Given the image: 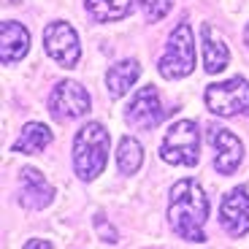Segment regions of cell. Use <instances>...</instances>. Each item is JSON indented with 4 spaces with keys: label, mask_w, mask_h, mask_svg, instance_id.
I'll list each match as a JSON object with an SVG mask.
<instances>
[{
    "label": "cell",
    "mask_w": 249,
    "mask_h": 249,
    "mask_svg": "<svg viewBox=\"0 0 249 249\" xmlns=\"http://www.w3.org/2000/svg\"><path fill=\"white\" fill-rule=\"evenodd\" d=\"M138 3H141V11L149 22H160L174 6V0H138Z\"/></svg>",
    "instance_id": "obj_18"
},
{
    "label": "cell",
    "mask_w": 249,
    "mask_h": 249,
    "mask_svg": "<svg viewBox=\"0 0 249 249\" xmlns=\"http://www.w3.org/2000/svg\"><path fill=\"white\" fill-rule=\"evenodd\" d=\"M141 160H143V152H141V143L136 138L124 136L122 143H119V155H117V162H119V171L124 176H133L138 168H141Z\"/></svg>",
    "instance_id": "obj_17"
},
{
    "label": "cell",
    "mask_w": 249,
    "mask_h": 249,
    "mask_svg": "<svg viewBox=\"0 0 249 249\" xmlns=\"http://www.w3.org/2000/svg\"><path fill=\"white\" fill-rule=\"evenodd\" d=\"M138 76H141V68H138L136 60H122V62H117L114 68H108L106 87H108V92H111V98L127 95V89L138 81Z\"/></svg>",
    "instance_id": "obj_14"
},
{
    "label": "cell",
    "mask_w": 249,
    "mask_h": 249,
    "mask_svg": "<svg viewBox=\"0 0 249 249\" xmlns=\"http://www.w3.org/2000/svg\"><path fill=\"white\" fill-rule=\"evenodd\" d=\"M206 106L217 117H249V81L241 76H233L228 81H219L206 87Z\"/></svg>",
    "instance_id": "obj_4"
},
{
    "label": "cell",
    "mask_w": 249,
    "mask_h": 249,
    "mask_svg": "<svg viewBox=\"0 0 249 249\" xmlns=\"http://www.w3.org/2000/svg\"><path fill=\"white\" fill-rule=\"evenodd\" d=\"M244 38H247V46H249V25H247V36H244Z\"/></svg>",
    "instance_id": "obj_21"
},
{
    "label": "cell",
    "mask_w": 249,
    "mask_h": 249,
    "mask_svg": "<svg viewBox=\"0 0 249 249\" xmlns=\"http://www.w3.org/2000/svg\"><path fill=\"white\" fill-rule=\"evenodd\" d=\"M165 111H162V103H160V95L157 89L152 87H141L136 95H133L130 106H127V122L138 130H152L162 122Z\"/></svg>",
    "instance_id": "obj_8"
},
{
    "label": "cell",
    "mask_w": 249,
    "mask_h": 249,
    "mask_svg": "<svg viewBox=\"0 0 249 249\" xmlns=\"http://www.w3.org/2000/svg\"><path fill=\"white\" fill-rule=\"evenodd\" d=\"M52 143V130L41 122H30L22 127V136L14 141V152L19 155H41Z\"/></svg>",
    "instance_id": "obj_15"
},
{
    "label": "cell",
    "mask_w": 249,
    "mask_h": 249,
    "mask_svg": "<svg viewBox=\"0 0 249 249\" xmlns=\"http://www.w3.org/2000/svg\"><path fill=\"white\" fill-rule=\"evenodd\" d=\"M44 49L46 54L54 62L65 65V68H73L81 57V46L79 38H76V30L68 25V22H52L44 30Z\"/></svg>",
    "instance_id": "obj_7"
},
{
    "label": "cell",
    "mask_w": 249,
    "mask_h": 249,
    "mask_svg": "<svg viewBox=\"0 0 249 249\" xmlns=\"http://www.w3.org/2000/svg\"><path fill=\"white\" fill-rule=\"evenodd\" d=\"M160 155L165 162L174 165H195L198 162V124L190 119H179L171 124L160 146Z\"/></svg>",
    "instance_id": "obj_5"
},
{
    "label": "cell",
    "mask_w": 249,
    "mask_h": 249,
    "mask_svg": "<svg viewBox=\"0 0 249 249\" xmlns=\"http://www.w3.org/2000/svg\"><path fill=\"white\" fill-rule=\"evenodd\" d=\"M108 143L111 136L100 122H87L73 138V168L79 179L92 181L103 174L108 160Z\"/></svg>",
    "instance_id": "obj_2"
},
{
    "label": "cell",
    "mask_w": 249,
    "mask_h": 249,
    "mask_svg": "<svg viewBox=\"0 0 249 249\" xmlns=\"http://www.w3.org/2000/svg\"><path fill=\"white\" fill-rule=\"evenodd\" d=\"M200 41H203V68H206V73H219V71H225V65L231 60V52H228L222 38L212 30V25L200 27Z\"/></svg>",
    "instance_id": "obj_13"
},
{
    "label": "cell",
    "mask_w": 249,
    "mask_h": 249,
    "mask_svg": "<svg viewBox=\"0 0 249 249\" xmlns=\"http://www.w3.org/2000/svg\"><path fill=\"white\" fill-rule=\"evenodd\" d=\"M27 249H33V247H52V241H41V238H33V241H27L25 244Z\"/></svg>",
    "instance_id": "obj_20"
},
{
    "label": "cell",
    "mask_w": 249,
    "mask_h": 249,
    "mask_svg": "<svg viewBox=\"0 0 249 249\" xmlns=\"http://www.w3.org/2000/svg\"><path fill=\"white\" fill-rule=\"evenodd\" d=\"M95 228H98L100 238H103L106 244H117V231H114L111 225H106V222H103V217H98V219H95Z\"/></svg>",
    "instance_id": "obj_19"
},
{
    "label": "cell",
    "mask_w": 249,
    "mask_h": 249,
    "mask_svg": "<svg viewBox=\"0 0 249 249\" xmlns=\"http://www.w3.org/2000/svg\"><path fill=\"white\" fill-rule=\"evenodd\" d=\"M11 3H25V0H11Z\"/></svg>",
    "instance_id": "obj_22"
},
{
    "label": "cell",
    "mask_w": 249,
    "mask_h": 249,
    "mask_svg": "<svg viewBox=\"0 0 249 249\" xmlns=\"http://www.w3.org/2000/svg\"><path fill=\"white\" fill-rule=\"evenodd\" d=\"M30 49V33H27L25 25H19V22H3L0 27V60L11 65V62L22 60Z\"/></svg>",
    "instance_id": "obj_11"
},
{
    "label": "cell",
    "mask_w": 249,
    "mask_h": 249,
    "mask_svg": "<svg viewBox=\"0 0 249 249\" xmlns=\"http://www.w3.org/2000/svg\"><path fill=\"white\" fill-rule=\"evenodd\" d=\"M22 203L27 209H44L52 203L54 190L52 184L44 179V174H38L36 168H22Z\"/></svg>",
    "instance_id": "obj_12"
},
{
    "label": "cell",
    "mask_w": 249,
    "mask_h": 249,
    "mask_svg": "<svg viewBox=\"0 0 249 249\" xmlns=\"http://www.w3.org/2000/svg\"><path fill=\"white\" fill-rule=\"evenodd\" d=\"M49 111L57 122H68V119L84 117L89 111V95L87 89L76 84V81L65 79L60 81L49 95Z\"/></svg>",
    "instance_id": "obj_6"
},
{
    "label": "cell",
    "mask_w": 249,
    "mask_h": 249,
    "mask_svg": "<svg viewBox=\"0 0 249 249\" xmlns=\"http://www.w3.org/2000/svg\"><path fill=\"white\" fill-rule=\"evenodd\" d=\"M219 222L233 238L249 233V193L244 187L231 190L225 195L222 209H219Z\"/></svg>",
    "instance_id": "obj_9"
},
{
    "label": "cell",
    "mask_w": 249,
    "mask_h": 249,
    "mask_svg": "<svg viewBox=\"0 0 249 249\" xmlns=\"http://www.w3.org/2000/svg\"><path fill=\"white\" fill-rule=\"evenodd\" d=\"M209 138H212V146L217 152L214 155V168L222 176H231L244 160V143L231 130H225V127H212Z\"/></svg>",
    "instance_id": "obj_10"
},
{
    "label": "cell",
    "mask_w": 249,
    "mask_h": 249,
    "mask_svg": "<svg viewBox=\"0 0 249 249\" xmlns=\"http://www.w3.org/2000/svg\"><path fill=\"white\" fill-rule=\"evenodd\" d=\"M171 228L179 238L193 244H203V225L209 219V200L195 179H181L171 190V206H168Z\"/></svg>",
    "instance_id": "obj_1"
},
{
    "label": "cell",
    "mask_w": 249,
    "mask_h": 249,
    "mask_svg": "<svg viewBox=\"0 0 249 249\" xmlns=\"http://www.w3.org/2000/svg\"><path fill=\"white\" fill-rule=\"evenodd\" d=\"M195 71V38L193 27L179 22L168 38V49L160 57V76L162 79H181Z\"/></svg>",
    "instance_id": "obj_3"
},
{
    "label": "cell",
    "mask_w": 249,
    "mask_h": 249,
    "mask_svg": "<svg viewBox=\"0 0 249 249\" xmlns=\"http://www.w3.org/2000/svg\"><path fill=\"white\" fill-rule=\"evenodd\" d=\"M84 6L95 22H117L133 11V0H84Z\"/></svg>",
    "instance_id": "obj_16"
}]
</instances>
